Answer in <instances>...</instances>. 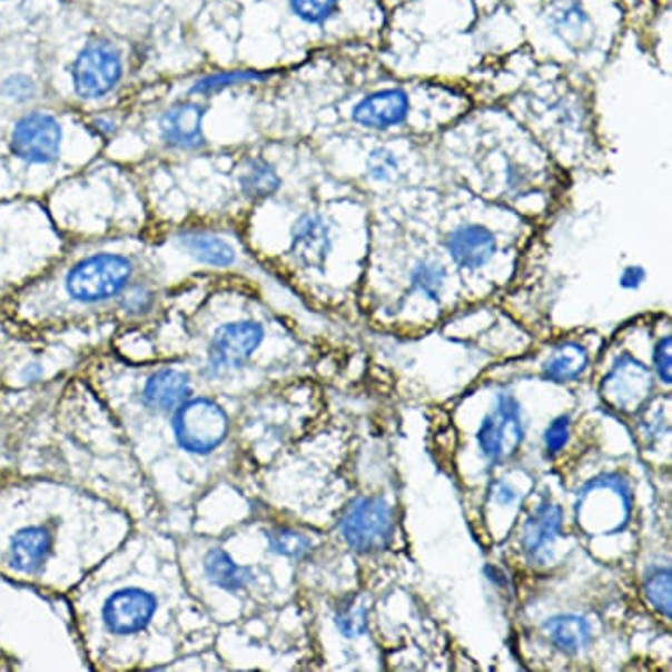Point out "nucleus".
I'll return each mask as SVG.
<instances>
[{"label":"nucleus","mask_w":672,"mask_h":672,"mask_svg":"<svg viewBox=\"0 0 672 672\" xmlns=\"http://www.w3.org/2000/svg\"><path fill=\"white\" fill-rule=\"evenodd\" d=\"M544 632L553 646L567 655H576L589 646L592 626L581 614H559L544 623Z\"/></svg>","instance_id":"obj_17"},{"label":"nucleus","mask_w":672,"mask_h":672,"mask_svg":"<svg viewBox=\"0 0 672 672\" xmlns=\"http://www.w3.org/2000/svg\"><path fill=\"white\" fill-rule=\"evenodd\" d=\"M290 8L296 17L307 23H323L333 17L338 8V0H290Z\"/></svg>","instance_id":"obj_28"},{"label":"nucleus","mask_w":672,"mask_h":672,"mask_svg":"<svg viewBox=\"0 0 672 672\" xmlns=\"http://www.w3.org/2000/svg\"><path fill=\"white\" fill-rule=\"evenodd\" d=\"M278 186H280V178L277 171L265 160H250L241 172L240 187L247 198H269Z\"/></svg>","instance_id":"obj_21"},{"label":"nucleus","mask_w":672,"mask_h":672,"mask_svg":"<svg viewBox=\"0 0 672 672\" xmlns=\"http://www.w3.org/2000/svg\"><path fill=\"white\" fill-rule=\"evenodd\" d=\"M411 280L414 289L423 293L426 298L437 302L446 280V269L435 261H421L412 269Z\"/></svg>","instance_id":"obj_26"},{"label":"nucleus","mask_w":672,"mask_h":672,"mask_svg":"<svg viewBox=\"0 0 672 672\" xmlns=\"http://www.w3.org/2000/svg\"><path fill=\"white\" fill-rule=\"evenodd\" d=\"M181 247L186 248L189 256L202 265L226 266L233 265L236 259L235 248L219 236L208 233H187L180 238Z\"/></svg>","instance_id":"obj_18"},{"label":"nucleus","mask_w":672,"mask_h":672,"mask_svg":"<svg viewBox=\"0 0 672 672\" xmlns=\"http://www.w3.org/2000/svg\"><path fill=\"white\" fill-rule=\"evenodd\" d=\"M340 534L347 546L362 555L381 553L395 535V514L381 496L354 502L340 520Z\"/></svg>","instance_id":"obj_2"},{"label":"nucleus","mask_w":672,"mask_h":672,"mask_svg":"<svg viewBox=\"0 0 672 672\" xmlns=\"http://www.w3.org/2000/svg\"><path fill=\"white\" fill-rule=\"evenodd\" d=\"M156 611L157 599L147 590H118L105 602L102 622L111 634H135L144 631Z\"/></svg>","instance_id":"obj_9"},{"label":"nucleus","mask_w":672,"mask_h":672,"mask_svg":"<svg viewBox=\"0 0 672 672\" xmlns=\"http://www.w3.org/2000/svg\"><path fill=\"white\" fill-rule=\"evenodd\" d=\"M589 366V353L576 342L560 345L544 366V375L555 383H571L583 375Z\"/></svg>","instance_id":"obj_20"},{"label":"nucleus","mask_w":672,"mask_h":672,"mask_svg":"<svg viewBox=\"0 0 672 672\" xmlns=\"http://www.w3.org/2000/svg\"><path fill=\"white\" fill-rule=\"evenodd\" d=\"M644 280H646V269L641 266H626L620 277V286L623 289L634 290L643 286Z\"/></svg>","instance_id":"obj_34"},{"label":"nucleus","mask_w":672,"mask_h":672,"mask_svg":"<svg viewBox=\"0 0 672 672\" xmlns=\"http://www.w3.org/2000/svg\"><path fill=\"white\" fill-rule=\"evenodd\" d=\"M265 78L266 76L253 71L220 72V75L206 76L199 80L194 85L192 93H214L226 87H233V85H244L248 81L265 80Z\"/></svg>","instance_id":"obj_27"},{"label":"nucleus","mask_w":672,"mask_h":672,"mask_svg":"<svg viewBox=\"0 0 672 672\" xmlns=\"http://www.w3.org/2000/svg\"><path fill=\"white\" fill-rule=\"evenodd\" d=\"M335 625L345 638H357L368 629V605L363 595H349L338 602L335 611Z\"/></svg>","instance_id":"obj_23"},{"label":"nucleus","mask_w":672,"mask_h":672,"mask_svg":"<svg viewBox=\"0 0 672 672\" xmlns=\"http://www.w3.org/2000/svg\"><path fill=\"white\" fill-rule=\"evenodd\" d=\"M2 96L8 97L9 101L27 102L36 96V83L26 75H11L2 81L0 87Z\"/></svg>","instance_id":"obj_29"},{"label":"nucleus","mask_w":672,"mask_h":672,"mask_svg":"<svg viewBox=\"0 0 672 672\" xmlns=\"http://www.w3.org/2000/svg\"><path fill=\"white\" fill-rule=\"evenodd\" d=\"M53 538L41 526L23 528L14 535L9 546V565L21 574H34L47 562L51 553Z\"/></svg>","instance_id":"obj_15"},{"label":"nucleus","mask_w":672,"mask_h":672,"mask_svg":"<svg viewBox=\"0 0 672 672\" xmlns=\"http://www.w3.org/2000/svg\"><path fill=\"white\" fill-rule=\"evenodd\" d=\"M39 375H41V370H39L38 366L30 365V366H27L26 370H23V374H21V377L26 378V381H36V378H38Z\"/></svg>","instance_id":"obj_37"},{"label":"nucleus","mask_w":672,"mask_h":672,"mask_svg":"<svg viewBox=\"0 0 672 672\" xmlns=\"http://www.w3.org/2000/svg\"><path fill=\"white\" fill-rule=\"evenodd\" d=\"M265 340V329L254 320L226 324L211 338L208 368L214 374L236 370Z\"/></svg>","instance_id":"obj_7"},{"label":"nucleus","mask_w":672,"mask_h":672,"mask_svg":"<svg viewBox=\"0 0 672 672\" xmlns=\"http://www.w3.org/2000/svg\"><path fill=\"white\" fill-rule=\"evenodd\" d=\"M525 438L522 407L511 395H498L495 416L484 417L477 432V444L484 458L498 463L508 454H514Z\"/></svg>","instance_id":"obj_6"},{"label":"nucleus","mask_w":672,"mask_h":672,"mask_svg":"<svg viewBox=\"0 0 672 672\" xmlns=\"http://www.w3.org/2000/svg\"><path fill=\"white\" fill-rule=\"evenodd\" d=\"M72 85L83 99H99L110 93L122 78V59L111 42H89L72 63Z\"/></svg>","instance_id":"obj_4"},{"label":"nucleus","mask_w":672,"mask_h":672,"mask_svg":"<svg viewBox=\"0 0 672 672\" xmlns=\"http://www.w3.org/2000/svg\"><path fill=\"white\" fill-rule=\"evenodd\" d=\"M192 393L189 375L180 370H159L148 378L145 404L157 412H169L186 404Z\"/></svg>","instance_id":"obj_16"},{"label":"nucleus","mask_w":672,"mask_h":672,"mask_svg":"<svg viewBox=\"0 0 672 672\" xmlns=\"http://www.w3.org/2000/svg\"><path fill=\"white\" fill-rule=\"evenodd\" d=\"M332 250V236L317 215H303L293 227V247L290 253L307 268H320Z\"/></svg>","instance_id":"obj_13"},{"label":"nucleus","mask_w":672,"mask_h":672,"mask_svg":"<svg viewBox=\"0 0 672 672\" xmlns=\"http://www.w3.org/2000/svg\"><path fill=\"white\" fill-rule=\"evenodd\" d=\"M496 501L502 505L513 504L516 501V493L511 490L505 483L496 484Z\"/></svg>","instance_id":"obj_35"},{"label":"nucleus","mask_w":672,"mask_h":672,"mask_svg":"<svg viewBox=\"0 0 672 672\" xmlns=\"http://www.w3.org/2000/svg\"><path fill=\"white\" fill-rule=\"evenodd\" d=\"M269 550L277 555L287 556V559H303L312 550V541L302 532L293 528H275L268 532Z\"/></svg>","instance_id":"obj_25"},{"label":"nucleus","mask_w":672,"mask_h":672,"mask_svg":"<svg viewBox=\"0 0 672 672\" xmlns=\"http://www.w3.org/2000/svg\"><path fill=\"white\" fill-rule=\"evenodd\" d=\"M562 508L553 502H542L523 528L522 546L530 562L544 565L551 559L553 544L562 528Z\"/></svg>","instance_id":"obj_10"},{"label":"nucleus","mask_w":672,"mask_h":672,"mask_svg":"<svg viewBox=\"0 0 672 672\" xmlns=\"http://www.w3.org/2000/svg\"><path fill=\"white\" fill-rule=\"evenodd\" d=\"M172 432L178 446L192 454H208L226 441L229 417L210 398L189 399L180 405L172 419Z\"/></svg>","instance_id":"obj_3"},{"label":"nucleus","mask_w":672,"mask_h":672,"mask_svg":"<svg viewBox=\"0 0 672 672\" xmlns=\"http://www.w3.org/2000/svg\"><path fill=\"white\" fill-rule=\"evenodd\" d=\"M205 108L198 102H181L166 111L160 120V132L166 144L177 148H198L202 141Z\"/></svg>","instance_id":"obj_14"},{"label":"nucleus","mask_w":672,"mask_h":672,"mask_svg":"<svg viewBox=\"0 0 672 672\" xmlns=\"http://www.w3.org/2000/svg\"><path fill=\"white\" fill-rule=\"evenodd\" d=\"M569 437H571V419L569 416L556 417L544 433L547 453L559 454L563 447L567 446Z\"/></svg>","instance_id":"obj_31"},{"label":"nucleus","mask_w":672,"mask_h":672,"mask_svg":"<svg viewBox=\"0 0 672 672\" xmlns=\"http://www.w3.org/2000/svg\"><path fill=\"white\" fill-rule=\"evenodd\" d=\"M411 105L404 90L389 89L365 97L354 108V122L366 129H389L405 122Z\"/></svg>","instance_id":"obj_11"},{"label":"nucleus","mask_w":672,"mask_h":672,"mask_svg":"<svg viewBox=\"0 0 672 672\" xmlns=\"http://www.w3.org/2000/svg\"><path fill=\"white\" fill-rule=\"evenodd\" d=\"M154 302H156V298H154V293L148 287L135 286L123 295L120 307L129 316H144V314L151 310Z\"/></svg>","instance_id":"obj_30"},{"label":"nucleus","mask_w":672,"mask_h":672,"mask_svg":"<svg viewBox=\"0 0 672 672\" xmlns=\"http://www.w3.org/2000/svg\"><path fill=\"white\" fill-rule=\"evenodd\" d=\"M484 571H486L487 577H490V581H492V583L507 584V580H505L504 574H502V572L498 571V569L492 567V565H487V567L484 569Z\"/></svg>","instance_id":"obj_36"},{"label":"nucleus","mask_w":672,"mask_h":672,"mask_svg":"<svg viewBox=\"0 0 672 672\" xmlns=\"http://www.w3.org/2000/svg\"><path fill=\"white\" fill-rule=\"evenodd\" d=\"M644 595L653 610L662 616L672 617V574L671 569H652L644 580Z\"/></svg>","instance_id":"obj_24"},{"label":"nucleus","mask_w":672,"mask_h":672,"mask_svg":"<svg viewBox=\"0 0 672 672\" xmlns=\"http://www.w3.org/2000/svg\"><path fill=\"white\" fill-rule=\"evenodd\" d=\"M550 23L563 41L572 45V42L580 41L581 36L584 34V27L589 26V17L577 2L562 0L553 9Z\"/></svg>","instance_id":"obj_22"},{"label":"nucleus","mask_w":672,"mask_h":672,"mask_svg":"<svg viewBox=\"0 0 672 672\" xmlns=\"http://www.w3.org/2000/svg\"><path fill=\"white\" fill-rule=\"evenodd\" d=\"M368 171L375 180L384 181L395 177L396 159L392 151L384 150V148L372 151L370 159H368Z\"/></svg>","instance_id":"obj_33"},{"label":"nucleus","mask_w":672,"mask_h":672,"mask_svg":"<svg viewBox=\"0 0 672 672\" xmlns=\"http://www.w3.org/2000/svg\"><path fill=\"white\" fill-rule=\"evenodd\" d=\"M132 263L118 254H97L78 263L66 278L75 302L99 303L120 295L131 280Z\"/></svg>","instance_id":"obj_1"},{"label":"nucleus","mask_w":672,"mask_h":672,"mask_svg":"<svg viewBox=\"0 0 672 672\" xmlns=\"http://www.w3.org/2000/svg\"><path fill=\"white\" fill-rule=\"evenodd\" d=\"M446 247L456 265L477 269L483 268L496 253V238L487 227L468 224L447 236Z\"/></svg>","instance_id":"obj_12"},{"label":"nucleus","mask_w":672,"mask_h":672,"mask_svg":"<svg viewBox=\"0 0 672 672\" xmlns=\"http://www.w3.org/2000/svg\"><path fill=\"white\" fill-rule=\"evenodd\" d=\"M652 374L631 354H623L602 383V396L616 411H634L652 393Z\"/></svg>","instance_id":"obj_8"},{"label":"nucleus","mask_w":672,"mask_h":672,"mask_svg":"<svg viewBox=\"0 0 672 672\" xmlns=\"http://www.w3.org/2000/svg\"><path fill=\"white\" fill-rule=\"evenodd\" d=\"M62 144V127L56 117L32 111L14 123L9 150L17 159L30 165H50L57 160Z\"/></svg>","instance_id":"obj_5"},{"label":"nucleus","mask_w":672,"mask_h":672,"mask_svg":"<svg viewBox=\"0 0 672 672\" xmlns=\"http://www.w3.org/2000/svg\"><path fill=\"white\" fill-rule=\"evenodd\" d=\"M205 574L215 586L227 592H240L253 580L247 567H240L226 551L211 550L205 559Z\"/></svg>","instance_id":"obj_19"},{"label":"nucleus","mask_w":672,"mask_h":672,"mask_svg":"<svg viewBox=\"0 0 672 672\" xmlns=\"http://www.w3.org/2000/svg\"><path fill=\"white\" fill-rule=\"evenodd\" d=\"M653 365H655L656 375L662 383L671 386L672 384V338L664 336L656 342L653 350Z\"/></svg>","instance_id":"obj_32"}]
</instances>
